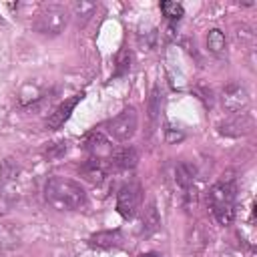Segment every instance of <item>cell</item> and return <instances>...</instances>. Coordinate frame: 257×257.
<instances>
[{
    "label": "cell",
    "instance_id": "cell-1",
    "mask_svg": "<svg viewBox=\"0 0 257 257\" xmlns=\"http://www.w3.org/2000/svg\"><path fill=\"white\" fill-rule=\"evenodd\" d=\"M44 201L58 211H76L86 205V191L72 179L50 177L44 183Z\"/></svg>",
    "mask_w": 257,
    "mask_h": 257
},
{
    "label": "cell",
    "instance_id": "cell-2",
    "mask_svg": "<svg viewBox=\"0 0 257 257\" xmlns=\"http://www.w3.org/2000/svg\"><path fill=\"white\" fill-rule=\"evenodd\" d=\"M68 24V12L58 4L44 6L34 18V30L44 36H58Z\"/></svg>",
    "mask_w": 257,
    "mask_h": 257
},
{
    "label": "cell",
    "instance_id": "cell-3",
    "mask_svg": "<svg viewBox=\"0 0 257 257\" xmlns=\"http://www.w3.org/2000/svg\"><path fill=\"white\" fill-rule=\"evenodd\" d=\"M137 126H139V114H137V110H135L133 106L122 108V110L106 124L108 135H110L114 141H118V143L128 141V139L137 133Z\"/></svg>",
    "mask_w": 257,
    "mask_h": 257
},
{
    "label": "cell",
    "instance_id": "cell-4",
    "mask_svg": "<svg viewBox=\"0 0 257 257\" xmlns=\"http://www.w3.org/2000/svg\"><path fill=\"white\" fill-rule=\"evenodd\" d=\"M141 199H143V189L139 183L131 181V183H124L120 189H118V195H116V209L118 213L124 217V219H131L135 217L139 205H141Z\"/></svg>",
    "mask_w": 257,
    "mask_h": 257
},
{
    "label": "cell",
    "instance_id": "cell-5",
    "mask_svg": "<svg viewBox=\"0 0 257 257\" xmlns=\"http://www.w3.org/2000/svg\"><path fill=\"white\" fill-rule=\"evenodd\" d=\"M247 104H249V96H247V90H245L241 84L231 82V84H227V86L223 88V106H225V110L237 114V112L243 110Z\"/></svg>",
    "mask_w": 257,
    "mask_h": 257
},
{
    "label": "cell",
    "instance_id": "cell-6",
    "mask_svg": "<svg viewBox=\"0 0 257 257\" xmlns=\"http://www.w3.org/2000/svg\"><path fill=\"white\" fill-rule=\"evenodd\" d=\"M209 203L215 205H235V183L233 179H221L209 189Z\"/></svg>",
    "mask_w": 257,
    "mask_h": 257
},
{
    "label": "cell",
    "instance_id": "cell-7",
    "mask_svg": "<svg viewBox=\"0 0 257 257\" xmlns=\"http://www.w3.org/2000/svg\"><path fill=\"white\" fill-rule=\"evenodd\" d=\"M80 98H82V92H80V94H74V96H70V98H66L64 102H60V104L56 106V110L50 112V116H48V120H46V126L52 128V131L60 128V126L64 124V120L70 116V112L74 110V106L80 102Z\"/></svg>",
    "mask_w": 257,
    "mask_h": 257
},
{
    "label": "cell",
    "instance_id": "cell-8",
    "mask_svg": "<svg viewBox=\"0 0 257 257\" xmlns=\"http://www.w3.org/2000/svg\"><path fill=\"white\" fill-rule=\"evenodd\" d=\"M110 167H112L110 161L90 157V159L80 167V175H82L88 183H100V181L106 177V173H108Z\"/></svg>",
    "mask_w": 257,
    "mask_h": 257
},
{
    "label": "cell",
    "instance_id": "cell-9",
    "mask_svg": "<svg viewBox=\"0 0 257 257\" xmlns=\"http://www.w3.org/2000/svg\"><path fill=\"white\" fill-rule=\"evenodd\" d=\"M221 133L223 135H229V137H239V135H245L253 128V120L245 114V112H237L233 118L225 120L221 126Z\"/></svg>",
    "mask_w": 257,
    "mask_h": 257
},
{
    "label": "cell",
    "instance_id": "cell-10",
    "mask_svg": "<svg viewBox=\"0 0 257 257\" xmlns=\"http://www.w3.org/2000/svg\"><path fill=\"white\" fill-rule=\"evenodd\" d=\"M86 149L90 151V155L94 159H106L110 161V155H112V145L110 141L100 135V133H92L88 139H86Z\"/></svg>",
    "mask_w": 257,
    "mask_h": 257
},
{
    "label": "cell",
    "instance_id": "cell-11",
    "mask_svg": "<svg viewBox=\"0 0 257 257\" xmlns=\"http://www.w3.org/2000/svg\"><path fill=\"white\" fill-rule=\"evenodd\" d=\"M137 163H139V153L135 147H122L110 155V165L116 169H122V171L135 169Z\"/></svg>",
    "mask_w": 257,
    "mask_h": 257
},
{
    "label": "cell",
    "instance_id": "cell-12",
    "mask_svg": "<svg viewBox=\"0 0 257 257\" xmlns=\"http://www.w3.org/2000/svg\"><path fill=\"white\" fill-rule=\"evenodd\" d=\"M20 175V165L16 159L6 157L0 163V189H8V185H12Z\"/></svg>",
    "mask_w": 257,
    "mask_h": 257
},
{
    "label": "cell",
    "instance_id": "cell-13",
    "mask_svg": "<svg viewBox=\"0 0 257 257\" xmlns=\"http://www.w3.org/2000/svg\"><path fill=\"white\" fill-rule=\"evenodd\" d=\"M88 243L98 249H110V247H118L122 243V235H120V231H100V233H94L88 239Z\"/></svg>",
    "mask_w": 257,
    "mask_h": 257
},
{
    "label": "cell",
    "instance_id": "cell-14",
    "mask_svg": "<svg viewBox=\"0 0 257 257\" xmlns=\"http://www.w3.org/2000/svg\"><path fill=\"white\" fill-rule=\"evenodd\" d=\"M159 227H161V217H159L157 205L151 201L145 207V213H143V229H141V233L143 235H153Z\"/></svg>",
    "mask_w": 257,
    "mask_h": 257
},
{
    "label": "cell",
    "instance_id": "cell-15",
    "mask_svg": "<svg viewBox=\"0 0 257 257\" xmlns=\"http://www.w3.org/2000/svg\"><path fill=\"white\" fill-rule=\"evenodd\" d=\"M195 175H197V171L191 163H179L175 169V181L183 191L195 185Z\"/></svg>",
    "mask_w": 257,
    "mask_h": 257
},
{
    "label": "cell",
    "instance_id": "cell-16",
    "mask_svg": "<svg viewBox=\"0 0 257 257\" xmlns=\"http://www.w3.org/2000/svg\"><path fill=\"white\" fill-rule=\"evenodd\" d=\"M96 10V4L94 2H88V0H76L72 2V16L76 18L78 24H84Z\"/></svg>",
    "mask_w": 257,
    "mask_h": 257
},
{
    "label": "cell",
    "instance_id": "cell-17",
    "mask_svg": "<svg viewBox=\"0 0 257 257\" xmlns=\"http://www.w3.org/2000/svg\"><path fill=\"white\" fill-rule=\"evenodd\" d=\"M225 46H227V40H225V34L219 28H213V30L207 32V48H209V52L221 54V52H225Z\"/></svg>",
    "mask_w": 257,
    "mask_h": 257
},
{
    "label": "cell",
    "instance_id": "cell-18",
    "mask_svg": "<svg viewBox=\"0 0 257 257\" xmlns=\"http://www.w3.org/2000/svg\"><path fill=\"white\" fill-rule=\"evenodd\" d=\"M211 213L219 225H231L235 219V205H215L211 207Z\"/></svg>",
    "mask_w": 257,
    "mask_h": 257
},
{
    "label": "cell",
    "instance_id": "cell-19",
    "mask_svg": "<svg viewBox=\"0 0 257 257\" xmlns=\"http://www.w3.org/2000/svg\"><path fill=\"white\" fill-rule=\"evenodd\" d=\"M131 58H133V54H131L128 48H122V50L116 54V60H114V76H122V74L128 72V68H131Z\"/></svg>",
    "mask_w": 257,
    "mask_h": 257
},
{
    "label": "cell",
    "instance_id": "cell-20",
    "mask_svg": "<svg viewBox=\"0 0 257 257\" xmlns=\"http://www.w3.org/2000/svg\"><path fill=\"white\" fill-rule=\"evenodd\" d=\"M161 104H163V94H161L159 86H155V88L151 90V96H149V116H151V120H155V118L159 116Z\"/></svg>",
    "mask_w": 257,
    "mask_h": 257
},
{
    "label": "cell",
    "instance_id": "cell-21",
    "mask_svg": "<svg viewBox=\"0 0 257 257\" xmlns=\"http://www.w3.org/2000/svg\"><path fill=\"white\" fill-rule=\"evenodd\" d=\"M161 12L169 18V20H179L183 16V6L177 2H161Z\"/></svg>",
    "mask_w": 257,
    "mask_h": 257
},
{
    "label": "cell",
    "instance_id": "cell-22",
    "mask_svg": "<svg viewBox=\"0 0 257 257\" xmlns=\"http://www.w3.org/2000/svg\"><path fill=\"white\" fill-rule=\"evenodd\" d=\"M66 143H52L50 145V149L46 151V157L48 159H58V157H62L64 153H66Z\"/></svg>",
    "mask_w": 257,
    "mask_h": 257
},
{
    "label": "cell",
    "instance_id": "cell-23",
    "mask_svg": "<svg viewBox=\"0 0 257 257\" xmlns=\"http://www.w3.org/2000/svg\"><path fill=\"white\" fill-rule=\"evenodd\" d=\"M141 257H163L161 253H155V251H149V253H143Z\"/></svg>",
    "mask_w": 257,
    "mask_h": 257
}]
</instances>
